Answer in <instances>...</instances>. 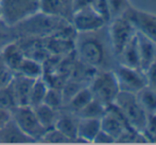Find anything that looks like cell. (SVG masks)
I'll list each match as a JSON object with an SVG mask.
<instances>
[{
	"instance_id": "cell-1",
	"label": "cell",
	"mask_w": 156,
	"mask_h": 145,
	"mask_svg": "<svg viewBox=\"0 0 156 145\" xmlns=\"http://www.w3.org/2000/svg\"><path fill=\"white\" fill-rule=\"evenodd\" d=\"M102 29L94 32L78 33L76 37L74 51L76 57L97 70L108 69L109 51L113 52L112 46H107L101 35Z\"/></svg>"
},
{
	"instance_id": "cell-2",
	"label": "cell",
	"mask_w": 156,
	"mask_h": 145,
	"mask_svg": "<svg viewBox=\"0 0 156 145\" xmlns=\"http://www.w3.org/2000/svg\"><path fill=\"white\" fill-rule=\"evenodd\" d=\"M69 22L70 21L64 17L48 15L38 11L12 26V28L16 40L20 38H46Z\"/></svg>"
},
{
	"instance_id": "cell-3",
	"label": "cell",
	"mask_w": 156,
	"mask_h": 145,
	"mask_svg": "<svg viewBox=\"0 0 156 145\" xmlns=\"http://www.w3.org/2000/svg\"><path fill=\"white\" fill-rule=\"evenodd\" d=\"M89 88L94 98L99 101L105 107L113 104L120 92L116 73L111 69L98 70L91 82L89 83Z\"/></svg>"
},
{
	"instance_id": "cell-4",
	"label": "cell",
	"mask_w": 156,
	"mask_h": 145,
	"mask_svg": "<svg viewBox=\"0 0 156 145\" xmlns=\"http://www.w3.org/2000/svg\"><path fill=\"white\" fill-rule=\"evenodd\" d=\"M113 104L122 113L129 127L138 131L144 130L148 122L149 116L140 106L136 98V93L120 91Z\"/></svg>"
},
{
	"instance_id": "cell-5",
	"label": "cell",
	"mask_w": 156,
	"mask_h": 145,
	"mask_svg": "<svg viewBox=\"0 0 156 145\" xmlns=\"http://www.w3.org/2000/svg\"><path fill=\"white\" fill-rule=\"evenodd\" d=\"M39 11V0H1L2 19L14 26Z\"/></svg>"
},
{
	"instance_id": "cell-6",
	"label": "cell",
	"mask_w": 156,
	"mask_h": 145,
	"mask_svg": "<svg viewBox=\"0 0 156 145\" xmlns=\"http://www.w3.org/2000/svg\"><path fill=\"white\" fill-rule=\"evenodd\" d=\"M12 119L18 128L33 141L41 140L44 133L48 130L41 125L34 110L30 106H17L12 111Z\"/></svg>"
},
{
	"instance_id": "cell-7",
	"label": "cell",
	"mask_w": 156,
	"mask_h": 145,
	"mask_svg": "<svg viewBox=\"0 0 156 145\" xmlns=\"http://www.w3.org/2000/svg\"><path fill=\"white\" fill-rule=\"evenodd\" d=\"M136 33L137 31L133 23L124 15H120L113 18L108 30V37L115 57L119 55V53Z\"/></svg>"
},
{
	"instance_id": "cell-8",
	"label": "cell",
	"mask_w": 156,
	"mask_h": 145,
	"mask_svg": "<svg viewBox=\"0 0 156 145\" xmlns=\"http://www.w3.org/2000/svg\"><path fill=\"white\" fill-rule=\"evenodd\" d=\"M122 15L129 19L139 34L156 45V14L129 6Z\"/></svg>"
},
{
	"instance_id": "cell-9",
	"label": "cell",
	"mask_w": 156,
	"mask_h": 145,
	"mask_svg": "<svg viewBox=\"0 0 156 145\" xmlns=\"http://www.w3.org/2000/svg\"><path fill=\"white\" fill-rule=\"evenodd\" d=\"M70 22L78 33L94 32L105 27L106 20L98 14L91 6L76 10L72 13Z\"/></svg>"
},
{
	"instance_id": "cell-10",
	"label": "cell",
	"mask_w": 156,
	"mask_h": 145,
	"mask_svg": "<svg viewBox=\"0 0 156 145\" xmlns=\"http://www.w3.org/2000/svg\"><path fill=\"white\" fill-rule=\"evenodd\" d=\"M115 73L117 76L120 91L137 93L141 88L147 86L146 73L140 69H133L118 65Z\"/></svg>"
},
{
	"instance_id": "cell-11",
	"label": "cell",
	"mask_w": 156,
	"mask_h": 145,
	"mask_svg": "<svg viewBox=\"0 0 156 145\" xmlns=\"http://www.w3.org/2000/svg\"><path fill=\"white\" fill-rule=\"evenodd\" d=\"M34 78H27L19 73H14L11 84L13 87L16 102L18 106H29V98L31 88L34 83Z\"/></svg>"
},
{
	"instance_id": "cell-12",
	"label": "cell",
	"mask_w": 156,
	"mask_h": 145,
	"mask_svg": "<svg viewBox=\"0 0 156 145\" xmlns=\"http://www.w3.org/2000/svg\"><path fill=\"white\" fill-rule=\"evenodd\" d=\"M101 129V122L98 118H79L76 142L93 143L94 139Z\"/></svg>"
},
{
	"instance_id": "cell-13",
	"label": "cell",
	"mask_w": 156,
	"mask_h": 145,
	"mask_svg": "<svg viewBox=\"0 0 156 145\" xmlns=\"http://www.w3.org/2000/svg\"><path fill=\"white\" fill-rule=\"evenodd\" d=\"M119 65L124 67L133 68V69H140L139 60V50H138V37L137 33L134 37L126 43L119 55L116 57Z\"/></svg>"
},
{
	"instance_id": "cell-14",
	"label": "cell",
	"mask_w": 156,
	"mask_h": 145,
	"mask_svg": "<svg viewBox=\"0 0 156 145\" xmlns=\"http://www.w3.org/2000/svg\"><path fill=\"white\" fill-rule=\"evenodd\" d=\"M78 124L79 116L76 113L67 110L61 111L58 113V118L55 123V128H58L61 133H63L66 137L69 138L71 141H76L78 136Z\"/></svg>"
},
{
	"instance_id": "cell-15",
	"label": "cell",
	"mask_w": 156,
	"mask_h": 145,
	"mask_svg": "<svg viewBox=\"0 0 156 145\" xmlns=\"http://www.w3.org/2000/svg\"><path fill=\"white\" fill-rule=\"evenodd\" d=\"M0 58L15 73L23 59L25 58V54L17 41L15 40L0 50Z\"/></svg>"
},
{
	"instance_id": "cell-16",
	"label": "cell",
	"mask_w": 156,
	"mask_h": 145,
	"mask_svg": "<svg viewBox=\"0 0 156 145\" xmlns=\"http://www.w3.org/2000/svg\"><path fill=\"white\" fill-rule=\"evenodd\" d=\"M138 50H139L140 70L146 72L156 57V45L137 32Z\"/></svg>"
},
{
	"instance_id": "cell-17",
	"label": "cell",
	"mask_w": 156,
	"mask_h": 145,
	"mask_svg": "<svg viewBox=\"0 0 156 145\" xmlns=\"http://www.w3.org/2000/svg\"><path fill=\"white\" fill-rule=\"evenodd\" d=\"M94 100V95L91 93V90L89 86H85L81 88L78 92L73 94L70 98V100L65 104L66 109L71 112L78 115L88 103Z\"/></svg>"
},
{
	"instance_id": "cell-18",
	"label": "cell",
	"mask_w": 156,
	"mask_h": 145,
	"mask_svg": "<svg viewBox=\"0 0 156 145\" xmlns=\"http://www.w3.org/2000/svg\"><path fill=\"white\" fill-rule=\"evenodd\" d=\"M0 141L10 142V143H26V142H34L31 138L23 133L18 128L13 119L6 125L0 129Z\"/></svg>"
},
{
	"instance_id": "cell-19",
	"label": "cell",
	"mask_w": 156,
	"mask_h": 145,
	"mask_svg": "<svg viewBox=\"0 0 156 145\" xmlns=\"http://www.w3.org/2000/svg\"><path fill=\"white\" fill-rule=\"evenodd\" d=\"M140 106L148 116H154L156 113V90L150 86H144L136 93Z\"/></svg>"
},
{
	"instance_id": "cell-20",
	"label": "cell",
	"mask_w": 156,
	"mask_h": 145,
	"mask_svg": "<svg viewBox=\"0 0 156 145\" xmlns=\"http://www.w3.org/2000/svg\"><path fill=\"white\" fill-rule=\"evenodd\" d=\"M33 110H34L35 115L38 118L39 122L41 123V125H43L45 128L50 129L55 126V123L58 118L60 110L51 108L50 106L44 104V103L38 105V106L34 107Z\"/></svg>"
},
{
	"instance_id": "cell-21",
	"label": "cell",
	"mask_w": 156,
	"mask_h": 145,
	"mask_svg": "<svg viewBox=\"0 0 156 145\" xmlns=\"http://www.w3.org/2000/svg\"><path fill=\"white\" fill-rule=\"evenodd\" d=\"M15 73H19L21 75L27 76V78L36 80V78L43 76L44 65L41 61L25 56V58L23 59V61L20 63L18 69L16 70Z\"/></svg>"
},
{
	"instance_id": "cell-22",
	"label": "cell",
	"mask_w": 156,
	"mask_h": 145,
	"mask_svg": "<svg viewBox=\"0 0 156 145\" xmlns=\"http://www.w3.org/2000/svg\"><path fill=\"white\" fill-rule=\"evenodd\" d=\"M48 89H49V86H48L47 82L44 80L43 76L36 78L34 81V83H33L31 92H30L29 106L34 108V107L43 104Z\"/></svg>"
},
{
	"instance_id": "cell-23",
	"label": "cell",
	"mask_w": 156,
	"mask_h": 145,
	"mask_svg": "<svg viewBox=\"0 0 156 145\" xmlns=\"http://www.w3.org/2000/svg\"><path fill=\"white\" fill-rule=\"evenodd\" d=\"M39 11L45 14L61 16L70 21L71 16L61 0H39Z\"/></svg>"
},
{
	"instance_id": "cell-24",
	"label": "cell",
	"mask_w": 156,
	"mask_h": 145,
	"mask_svg": "<svg viewBox=\"0 0 156 145\" xmlns=\"http://www.w3.org/2000/svg\"><path fill=\"white\" fill-rule=\"evenodd\" d=\"M18 106L15 98L14 91H13L12 84L6 85L5 87L0 89V108L12 112L16 107Z\"/></svg>"
},
{
	"instance_id": "cell-25",
	"label": "cell",
	"mask_w": 156,
	"mask_h": 145,
	"mask_svg": "<svg viewBox=\"0 0 156 145\" xmlns=\"http://www.w3.org/2000/svg\"><path fill=\"white\" fill-rule=\"evenodd\" d=\"M106 108L103 104H101L99 101L94 98L90 103L86 105L80 112L78 113L79 118H98L101 119V116L105 113Z\"/></svg>"
},
{
	"instance_id": "cell-26",
	"label": "cell",
	"mask_w": 156,
	"mask_h": 145,
	"mask_svg": "<svg viewBox=\"0 0 156 145\" xmlns=\"http://www.w3.org/2000/svg\"><path fill=\"white\" fill-rule=\"evenodd\" d=\"M44 104L48 105L51 108L61 110L64 106V98L62 90L58 89V88L49 87L47 94L45 96V100H44Z\"/></svg>"
},
{
	"instance_id": "cell-27",
	"label": "cell",
	"mask_w": 156,
	"mask_h": 145,
	"mask_svg": "<svg viewBox=\"0 0 156 145\" xmlns=\"http://www.w3.org/2000/svg\"><path fill=\"white\" fill-rule=\"evenodd\" d=\"M39 141L45 142V143H69V142H72L69 138L66 137L55 127L48 129Z\"/></svg>"
},
{
	"instance_id": "cell-28",
	"label": "cell",
	"mask_w": 156,
	"mask_h": 145,
	"mask_svg": "<svg viewBox=\"0 0 156 145\" xmlns=\"http://www.w3.org/2000/svg\"><path fill=\"white\" fill-rule=\"evenodd\" d=\"M16 40L12 26H9L2 18H0V50L12 41Z\"/></svg>"
},
{
	"instance_id": "cell-29",
	"label": "cell",
	"mask_w": 156,
	"mask_h": 145,
	"mask_svg": "<svg viewBox=\"0 0 156 145\" xmlns=\"http://www.w3.org/2000/svg\"><path fill=\"white\" fill-rule=\"evenodd\" d=\"M107 2H108L112 18L122 15L131 6L129 0H107Z\"/></svg>"
},
{
	"instance_id": "cell-30",
	"label": "cell",
	"mask_w": 156,
	"mask_h": 145,
	"mask_svg": "<svg viewBox=\"0 0 156 145\" xmlns=\"http://www.w3.org/2000/svg\"><path fill=\"white\" fill-rule=\"evenodd\" d=\"M149 143H156V116H149L148 122L141 131Z\"/></svg>"
},
{
	"instance_id": "cell-31",
	"label": "cell",
	"mask_w": 156,
	"mask_h": 145,
	"mask_svg": "<svg viewBox=\"0 0 156 145\" xmlns=\"http://www.w3.org/2000/svg\"><path fill=\"white\" fill-rule=\"evenodd\" d=\"M91 8H93L100 16H102L103 18L106 20V22L112 19L107 0H94V3L91 4Z\"/></svg>"
},
{
	"instance_id": "cell-32",
	"label": "cell",
	"mask_w": 156,
	"mask_h": 145,
	"mask_svg": "<svg viewBox=\"0 0 156 145\" xmlns=\"http://www.w3.org/2000/svg\"><path fill=\"white\" fill-rule=\"evenodd\" d=\"M14 76V72L0 58V89L9 85Z\"/></svg>"
},
{
	"instance_id": "cell-33",
	"label": "cell",
	"mask_w": 156,
	"mask_h": 145,
	"mask_svg": "<svg viewBox=\"0 0 156 145\" xmlns=\"http://www.w3.org/2000/svg\"><path fill=\"white\" fill-rule=\"evenodd\" d=\"M144 73L147 78V85L156 90V57Z\"/></svg>"
},
{
	"instance_id": "cell-34",
	"label": "cell",
	"mask_w": 156,
	"mask_h": 145,
	"mask_svg": "<svg viewBox=\"0 0 156 145\" xmlns=\"http://www.w3.org/2000/svg\"><path fill=\"white\" fill-rule=\"evenodd\" d=\"M93 143H99V144H112L116 143V140L114 139L112 136H109L108 133H106L105 131H103L102 129H100V131L98 133V135L96 136V138L94 139Z\"/></svg>"
},
{
	"instance_id": "cell-35",
	"label": "cell",
	"mask_w": 156,
	"mask_h": 145,
	"mask_svg": "<svg viewBox=\"0 0 156 145\" xmlns=\"http://www.w3.org/2000/svg\"><path fill=\"white\" fill-rule=\"evenodd\" d=\"M94 0H73V4H72V13L76 10L86 8V6H91Z\"/></svg>"
},
{
	"instance_id": "cell-36",
	"label": "cell",
	"mask_w": 156,
	"mask_h": 145,
	"mask_svg": "<svg viewBox=\"0 0 156 145\" xmlns=\"http://www.w3.org/2000/svg\"><path fill=\"white\" fill-rule=\"evenodd\" d=\"M12 119V113L3 108H0V129L6 125Z\"/></svg>"
},
{
	"instance_id": "cell-37",
	"label": "cell",
	"mask_w": 156,
	"mask_h": 145,
	"mask_svg": "<svg viewBox=\"0 0 156 145\" xmlns=\"http://www.w3.org/2000/svg\"><path fill=\"white\" fill-rule=\"evenodd\" d=\"M63 2L64 6L66 8L67 12L70 14V16H72V4H73V0H61Z\"/></svg>"
},
{
	"instance_id": "cell-38",
	"label": "cell",
	"mask_w": 156,
	"mask_h": 145,
	"mask_svg": "<svg viewBox=\"0 0 156 145\" xmlns=\"http://www.w3.org/2000/svg\"><path fill=\"white\" fill-rule=\"evenodd\" d=\"M155 116H156V113H155Z\"/></svg>"
}]
</instances>
